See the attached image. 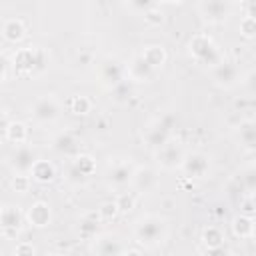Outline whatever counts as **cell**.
Segmentation results:
<instances>
[{
    "instance_id": "21",
    "label": "cell",
    "mask_w": 256,
    "mask_h": 256,
    "mask_svg": "<svg viewBox=\"0 0 256 256\" xmlns=\"http://www.w3.org/2000/svg\"><path fill=\"white\" fill-rule=\"evenodd\" d=\"M26 36V26L20 18H8L2 24V38L10 44H18Z\"/></svg>"
},
{
    "instance_id": "42",
    "label": "cell",
    "mask_w": 256,
    "mask_h": 256,
    "mask_svg": "<svg viewBox=\"0 0 256 256\" xmlns=\"http://www.w3.org/2000/svg\"><path fill=\"white\" fill-rule=\"evenodd\" d=\"M254 166H256V162H254Z\"/></svg>"
},
{
    "instance_id": "29",
    "label": "cell",
    "mask_w": 256,
    "mask_h": 256,
    "mask_svg": "<svg viewBox=\"0 0 256 256\" xmlns=\"http://www.w3.org/2000/svg\"><path fill=\"white\" fill-rule=\"evenodd\" d=\"M92 110V102L88 96H72L70 100V112H74L76 116H86Z\"/></svg>"
},
{
    "instance_id": "8",
    "label": "cell",
    "mask_w": 256,
    "mask_h": 256,
    "mask_svg": "<svg viewBox=\"0 0 256 256\" xmlns=\"http://www.w3.org/2000/svg\"><path fill=\"white\" fill-rule=\"evenodd\" d=\"M134 164L130 160H112L106 170V182L110 188H124L132 184L134 176Z\"/></svg>"
},
{
    "instance_id": "6",
    "label": "cell",
    "mask_w": 256,
    "mask_h": 256,
    "mask_svg": "<svg viewBox=\"0 0 256 256\" xmlns=\"http://www.w3.org/2000/svg\"><path fill=\"white\" fill-rule=\"evenodd\" d=\"M98 78H100V82H102L104 88L112 90L120 82L126 80V66L120 64L116 58H104L98 64Z\"/></svg>"
},
{
    "instance_id": "23",
    "label": "cell",
    "mask_w": 256,
    "mask_h": 256,
    "mask_svg": "<svg viewBox=\"0 0 256 256\" xmlns=\"http://www.w3.org/2000/svg\"><path fill=\"white\" fill-rule=\"evenodd\" d=\"M254 226L256 218L248 214H238L232 218V232L236 238H254Z\"/></svg>"
},
{
    "instance_id": "20",
    "label": "cell",
    "mask_w": 256,
    "mask_h": 256,
    "mask_svg": "<svg viewBox=\"0 0 256 256\" xmlns=\"http://www.w3.org/2000/svg\"><path fill=\"white\" fill-rule=\"evenodd\" d=\"M236 138L246 150H256V120H242L236 126Z\"/></svg>"
},
{
    "instance_id": "9",
    "label": "cell",
    "mask_w": 256,
    "mask_h": 256,
    "mask_svg": "<svg viewBox=\"0 0 256 256\" xmlns=\"http://www.w3.org/2000/svg\"><path fill=\"white\" fill-rule=\"evenodd\" d=\"M184 150L180 146L178 140H168L164 146H160L156 150V160H158V166L164 168V170H176L182 166V160H184Z\"/></svg>"
},
{
    "instance_id": "37",
    "label": "cell",
    "mask_w": 256,
    "mask_h": 256,
    "mask_svg": "<svg viewBox=\"0 0 256 256\" xmlns=\"http://www.w3.org/2000/svg\"><path fill=\"white\" fill-rule=\"evenodd\" d=\"M14 254H16V256H34V254H36V248H34L32 244H28V242H20V244L14 248Z\"/></svg>"
},
{
    "instance_id": "19",
    "label": "cell",
    "mask_w": 256,
    "mask_h": 256,
    "mask_svg": "<svg viewBox=\"0 0 256 256\" xmlns=\"http://www.w3.org/2000/svg\"><path fill=\"white\" fill-rule=\"evenodd\" d=\"M224 242H226V234H224L222 228H218V226H206L204 228V232H202V244L206 246L208 252L218 254L222 250Z\"/></svg>"
},
{
    "instance_id": "33",
    "label": "cell",
    "mask_w": 256,
    "mask_h": 256,
    "mask_svg": "<svg viewBox=\"0 0 256 256\" xmlns=\"http://www.w3.org/2000/svg\"><path fill=\"white\" fill-rule=\"evenodd\" d=\"M116 204H118V208H120L122 214H128V212L134 208L136 198H134L132 192H118V196H116Z\"/></svg>"
},
{
    "instance_id": "41",
    "label": "cell",
    "mask_w": 256,
    "mask_h": 256,
    "mask_svg": "<svg viewBox=\"0 0 256 256\" xmlns=\"http://www.w3.org/2000/svg\"><path fill=\"white\" fill-rule=\"evenodd\" d=\"M254 238H256V226H254Z\"/></svg>"
},
{
    "instance_id": "14",
    "label": "cell",
    "mask_w": 256,
    "mask_h": 256,
    "mask_svg": "<svg viewBox=\"0 0 256 256\" xmlns=\"http://www.w3.org/2000/svg\"><path fill=\"white\" fill-rule=\"evenodd\" d=\"M154 68L146 62L142 54H134L132 60L126 64V78L132 82H148L154 76Z\"/></svg>"
},
{
    "instance_id": "16",
    "label": "cell",
    "mask_w": 256,
    "mask_h": 256,
    "mask_svg": "<svg viewBox=\"0 0 256 256\" xmlns=\"http://www.w3.org/2000/svg\"><path fill=\"white\" fill-rule=\"evenodd\" d=\"M52 148L62 156H72L74 158V156L80 154V140L74 132L64 130V132H58L52 138Z\"/></svg>"
},
{
    "instance_id": "17",
    "label": "cell",
    "mask_w": 256,
    "mask_h": 256,
    "mask_svg": "<svg viewBox=\"0 0 256 256\" xmlns=\"http://www.w3.org/2000/svg\"><path fill=\"white\" fill-rule=\"evenodd\" d=\"M156 184H158V176H156V170H154V168H150V166H140V168L134 170V176H132V184H130V186H132L136 192L146 194V192L154 190Z\"/></svg>"
},
{
    "instance_id": "30",
    "label": "cell",
    "mask_w": 256,
    "mask_h": 256,
    "mask_svg": "<svg viewBox=\"0 0 256 256\" xmlns=\"http://www.w3.org/2000/svg\"><path fill=\"white\" fill-rule=\"evenodd\" d=\"M30 184H32V176L22 174V172H14V176L10 180V186L16 194H26L30 190Z\"/></svg>"
},
{
    "instance_id": "1",
    "label": "cell",
    "mask_w": 256,
    "mask_h": 256,
    "mask_svg": "<svg viewBox=\"0 0 256 256\" xmlns=\"http://www.w3.org/2000/svg\"><path fill=\"white\" fill-rule=\"evenodd\" d=\"M168 224L158 214H144L134 222V238L144 246H156L164 242Z\"/></svg>"
},
{
    "instance_id": "38",
    "label": "cell",
    "mask_w": 256,
    "mask_h": 256,
    "mask_svg": "<svg viewBox=\"0 0 256 256\" xmlns=\"http://www.w3.org/2000/svg\"><path fill=\"white\" fill-rule=\"evenodd\" d=\"M244 84H246V88H248L252 94H256V70H252V72H248V74H246Z\"/></svg>"
},
{
    "instance_id": "35",
    "label": "cell",
    "mask_w": 256,
    "mask_h": 256,
    "mask_svg": "<svg viewBox=\"0 0 256 256\" xmlns=\"http://www.w3.org/2000/svg\"><path fill=\"white\" fill-rule=\"evenodd\" d=\"M144 22L148 24V26H160L162 22H164V14H162V10L160 8H150V10H146L144 12Z\"/></svg>"
},
{
    "instance_id": "39",
    "label": "cell",
    "mask_w": 256,
    "mask_h": 256,
    "mask_svg": "<svg viewBox=\"0 0 256 256\" xmlns=\"http://www.w3.org/2000/svg\"><path fill=\"white\" fill-rule=\"evenodd\" d=\"M246 16H250V18L256 20V0H248V4H246Z\"/></svg>"
},
{
    "instance_id": "4",
    "label": "cell",
    "mask_w": 256,
    "mask_h": 256,
    "mask_svg": "<svg viewBox=\"0 0 256 256\" xmlns=\"http://www.w3.org/2000/svg\"><path fill=\"white\" fill-rule=\"evenodd\" d=\"M176 124V118L174 114L166 112L162 116H158L154 122L148 124V128L144 130L142 134V140H144V146L152 148V150H158L160 146H164L170 138H172V128Z\"/></svg>"
},
{
    "instance_id": "3",
    "label": "cell",
    "mask_w": 256,
    "mask_h": 256,
    "mask_svg": "<svg viewBox=\"0 0 256 256\" xmlns=\"http://www.w3.org/2000/svg\"><path fill=\"white\" fill-rule=\"evenodd\" d=\"M48 64V56L42 48H20L12 56L14 72L18 74H40Z\"/></svg>"
},
{
    "instance_id": "31",
    "label": "cell",
    "mask_w": 256,
    "mask_h": 256,
    "mask_svg": "<svg viewBox=\"0 0 256 256\" xmlns=\"http://www.w3.org/2000/svg\"><path fill=\"white\" fill-rule=\"evenodd\" d=\"M96 212H98V216H100L102 222H110V220H114L120 214V208H118L116 200H108V202H102Z\"/></svg>"
},
{
    "instance_id": "25",
    "label": "cell",
    "mask_w": 256,
    "mask_h": 256,
    "mask_svg": "<svg viewBox=\"0 0 256 256\" xmlns=\"http://www.w3.org/2000/svg\"><path fill=\"white\" fill-rule=\"evenodd\" d=\"M140 54L146 58V62H148L154 70L162 68V66H164V62H166V58H168V56H166L164 46H160V44H150V46H146Z\"/></svg>"
},
{
    "instance_id": "36",
    "label": "cell",
    "mask_w": 256,
    "mask_h": 256,
    "mask_svg": "<svg viewBox=\"0 0 256 256\" xmlns=\"http://www.w3.org/2000/svg\"><path fill=\"white\" fill-rule=\"evenodd\" d=\"M156 2H158V0H126V4L130 6V10L142 12V14H144L146 10H150V8H154Z\"/></svg>"
},
{
    "instance_id": "11",
    "label": "cell",
    "mask_w": 256,
    "mask_h": 256,
    "mask_svg": "<svg viewBox=\"0 0 256 256\" xmlns=\"http://www.w3.org/2000/svg\"><path fill=\"white\" fill-rule=\"evenodd\" d=\"M38 160V152L28 146V144H18L12 154H10V166L14 172H22V174H30L32 166Z\"/></svg>"
},
{
    "instance_id": "40",
    "label": "cell",
    "mask_w": 256,
    "mask_h": 256,
    "mask_svg": "<svg viewBox=\"0 0 256 256\" xmlns=\"http://www.w3.org/2000/svg\"><path fill=\"white\" fill-rule=\"evenodd\" d=\"M162 2H164V4H180L182 0H162Z\"/></svg>"
},
{
    "instance_id": "27",
    "label": "cell",
    "mask_w": 256,
    "mask_h": 256,
    "mask_svg": "<svg viewBox=\"0 0 256 256\" xmlns=\"http://www.w3.org/2000/svg\"><path fill=\"white\" fill-rule=\"evenodd\" d=\"M238 184H240V188H242L244 194L254 196L256 194V166L244 168L240 172V176H238Z\"/></svg>"
},
{
    "instance_id": "2",
    "label": "cell",
    "mask_w": 256,
    "mask_h": 256,
    "mask_svg": "<svg viewBox=\"0 0 256 256\" xmlns=\"http://www.w3.org/2000/svg\"><path fill=\"white\" fill-rule=\"evenodd\" d=\"M188 52H190V56L198 64L208 66V68H214V66H218L224 60V54L220 52L218 44L208 34H196V36H192V40L188 44Z\"/></svg>"
},
{
    "instance_id": "34",
    "label": "cell",
    "mask_w": 256,
    "mask_h": 256,
    "mask_svg": "<svg viewBox=\"0 0 256 256\" xmlns=\"http://www.w3.org/2000/svg\"><path fill=\"white\" fill-rule=\"evenodd\" d=\"M240 34L244 36V38H256V20L254 18H250V16H244L242 20H240Z\"/></svg>"
},
{
    "instance_id": "26",
    "label": "cell",
    "mask_w": 256,
    "mask_h": 256,
    "mask_svg": "<svg viewBox=\"0 0 256 256\" xmlns=\"http://www.w3.org/2000/svg\"><path fill=\"white\" fill-rule=\"evenodd\" d=\"M100 222H102V220H100L98 212L86 214V216L80 220V236L86 238V240L96 238V234H98V224H100Z\"/></svg>"
},
{
    "instance_id": "7",
    "label": "cell",
    "mask_w": 256,
    "mask_h": 256,
    "mask_svg": "<svg viewBox=\"0 0 256 256\" xmlns=\"http://www.w3.org/2000/svg\"><path fill=\"white\" fill-rule=\"evenodd\" d=\"M198 10L210 24H222L232 14V0H200Z\"/></svg>"
},
{
    "instance_id": "18",
    "label": "cell",
    "mask_w": 256,
    "mask_h": 256,
    "mask_svg": "<svg viewBox=\"0 0 256 256\" xmlns=\"http://www.w3.org/2000/svg\"><path fill=\"white\" fill-rule=\"evenodd\" d=\"M26 220H28V224H32L34 228H44V226H48L50 220H52V210H50L48 202L36 200L34 204H30L28 210H26Z\"/></svg>"
},
{
    "instance_id": "13",
    "label": "cell",
    "mask_w": 256,
    "mask_h": 256,
    "mask_svg": "<svg viewBox=\"0 0 256 256\" xmlns=\"http://www.w3.org/2000/svg\"><path fill=\"white\" fill-rule=\"evenodd\" d=\"M22 212L18 210V206L12 204H4L0 210V226H2V234L4 236H16L18 230L22 228Z\"/></svg>"
},
{
    "instance_id": "5",
    "label": "cell",
    "mask_w": 256,
    "mask_h": 256,
    "mask_svg": "<svg viewBox=\"0 0 256 256\" xmlns=\"http://www.w3.org/2000/svg\"><path fill=\"white\" fill-rule=\"evenodd\" d=\"M30 114L34 118V122L38 124H50L60 116V102L54 94H44L38 96L30 108Z\"/></svg>"
},
{
    "instance_id": "12",
    "label": "cell",
    "mask_w": 256,
    "mask_h": 256,
    "mask_svg": "<svg viewBox=\"0 0 256 256\" xmlns=\"http://www.w3.org/2000/svg\"><path fill=\"white\" fill-rule=\"evenodd\" d=\"M124 244L116 234H100L94 238L90 252L98 256H112V254H124Z\"/></svg>"
},
{
    "instance_id": "24",
    "label": "cell",
    "mask_w": 256,
    "mask_h": 256,
    "mask_svg": "<svg viewBox=\"0 0 256 256\" xmlns=\"http://www.w3.org/2000/svg\"><path fill=\"white\" fill-rule=\"evenodd\" d=\"M4 138L12 144H26L28 140V128L24 122H18V120H12L6 128H4Z\"/></svg>"
},
{
    "instance_id": "22",
    "label": "cell",
    "mask_w": 256,
    "mask_h": 256,
    "mask_svg": "<svg viewBox=\"0 0 256 256\" xmlns=\"http://www.w3.org/2000/svg\"><path fill=\"white\" fill-rule=\"evenodd\" d=\"M30 176H32V180H34V182L48 184V182H52V180L56 178V168H54V164H52V162L38 158V160H36V164H34V166H32V170H30Z\"/></svg>"
},
{
    "instance_id": "10",
    "label": "cell",
    "mask_w": 256,
    "mask_h": 256,
    "mask_svg": "<svg viewBox=\"0 0 256 256\" xmlns=\"http://www.w3.org/2000/svg\"><path fill=\"white\" fill-rule=\"evenodd\" d=\"M180 170H182V174L186 178L200 180V178H206L208 176V172H210V160L202 152H190V154L184 156Z\"/></svg>"
},
{
    "instance_id": "28",
    "label": "cell",
    "mask_w": 256,
    "mask_h": 256,
    "mask_svg": "<svg viewBox=\"0 0 256 256\" xmlns=\"http://www.w3.org/2000/svg\"><path fill=\"white\" fill-rule=\"evenodd\" d=\"M64 178H66V182H68V184H72V186H82V184H86V182H88V176H86V174H84V172L74 164V160H70V162H68Z\"/></svg>"
},
{
    "instance_id": "15",
    "label": "cell",
    "mask_w": 256,
    "mask_h": 256,
    "mask_svg": "<svg viewBox=\"0 0 256 256\" xmlns=\"http://www.w3.org/2000/svg\"><path fill=\"white\" fill-rule=\"evenodd\" d=\"M238 66L230 60H222L218 66L212 68V80L220 88H232L238 82Z\"/></svg>"
},
{
    "instance_id": "32",
    "label": "cell",
    "mask_w": 256,
    "mask_h": 256,
    "mask_svg": "<svg viewBox=\"0 0 256 256\" xmlns=\"http://www.w3.org/2000/svg\"><path fill=\"white\" fill-rule=\"evenodd\" d=\"M74 164H76L88 178L96 172V160H94L92 156H88V154H78V156H74Z\"/></svg>"
}]
</instances>
